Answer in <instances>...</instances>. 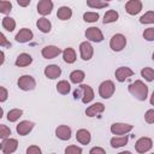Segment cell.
I'll use <instances>...</instances> for the list:
<instances>
[{"label":"cell","mask_w":154,"mask_h":154,"mask_svg":"<svg viewBox=\"0 0 154 154\" xmlns=\"http://www.w3.org/2000/svg\"><path fill=\"white\" fill-rule=\"evenodd\" d=\"M57 16H58V18L61 19V20H67V19H70L71 16H72V10H71L70 7H67V6H61V7L58 10Z\"/></svg>","instance_id":"cell-23"},{"label":"cell","mask_w":154,"mask_h":154,"mask_svg":"<svg viewBox=\"0 0 154 154\" xmlns=\"http://www.w3.org/2000/svg\"><path fill=\"white\" fill-rule=\"evenodd\" d=\"M53 8V2L51 0H41L37 4V12L42 16H47L52 12Z\"/></svg>","instance_id":"cell-14"},{"label":"cell","mask_w":154,"mask_h":154,"mask_svg":"<svg viewBox=\"0 0 154 154\" xmlns=\"http://www.w3.org/2000/svg\"><path fill=\"white\" fill-rule=\"evenodd\" d=\"M132 75H134V71L126 66H122V67H118L116 70V78L118 82H124L126 78L131 77Z\"/></svg>","instance_id":"cell-13"},{"label":"cell","mask_w":154,"mask_h":154,"mask_svg":"<svg viewBox=\"0 0 154 154\" xmlns=\"http://www.w3.org/2000/svg\"><path fill=\"white\" fill-rule=\"evenodd\" d=\"M152 59H153V60H154V53H153V55H152Z\"/></svg>","instance_id":"cell-49"},{"label":"cell","mask_w":154,"mask_h":154,"mask_svg":"<svg viewBox=\"0 0 154 154\" xmlns=\"http://www.w3.org/2000/svg\"><path fill=\"white\" fill-rule=\"evenodd\" d=\"M152 154H154V153H152Z\"/></svg>","instance_id":"cell-51"},{"label":"cell","mask_w":154,"mask_h":154,"mask_svg":"<svg viewBox=\"0 0 154 154\" xmlns=\"http://www.w3.org/2000/svg\"><path fill=\"white\" fill-rule=\"evenodd\" d=\"M63 58H64V61L67 63V64H72L76 61V52L73 48L69 47L66 49H64L63 52Z\"/></svg>","instance_id":"cell-22"},{"label":"cell","mask_w":154,"mask_h":154,"mask_svg":"<svg viewBox=\"0 0 154 154\" xmlns=\"http://www.w3.org/2000/svg\"><path fill=\"white\" fill-rule=\"evenodd\" d=\"M4 63V52H1V61H0V64H2Z\"/></svg>","instance_id":"cell-48"},{"label":"cell","mask_w":154,"mask_h":154,"mask_svg":"<svg viewBox=\"0 0 154 154\" xmlns=\"http://www.w3.org/2000/svg\"><path fill=\"white\" fill-rule=\"evenodd\" d=\"M11 8H12V4L10 1H5V0L0 1V12L1 13H8L11 11Z\"/></svg>","instance_id":"cell-35"},{"label":"cell","mask_w":154,"mask_h":154,"mask_svg":"<svg viewBox=\"0 0 154 154\" xmlns=\"http://www.w3.org/2000/svg\"><path fill=\"white\" fill-rule=\"evenodd\" d=\"M83 19L88 23H94L99 19V13L97 12H85L83 14Z\"/></svg>","instance_id":"cell-34"},{"label":"cell","mask_w":154,"mask_h":154,"mask_svg":"<svg viewBox=\"0 0 154 154\" xmlns=\"http://www.w3.org/2000/svg\"><path fill=\"white\" fill-rule=\"evenodd\" d=\"M17 2H18L19 6H28V5L30 4V0H26V1H20V0H18Z\"/></svg>","instance_id":"cell-45"},{"label":"cell","mask_w":154,"mask_h":154,"mask_svg":"<svg viewBox=\"0 0 154 154\" xmlns=\"http://www.w3.org/2000/svg\"><path fill=\"white\" fill-rule=\"evenodd\" d=\"M36 25H37V28H38L42 32H49V31H51V28H52L51 22H49L47 18H45V17L38 18L37 22H36Z\"/></svg>","instance_id":"cell-24"},{"label":"cell","mask_w":154,"mask_h":154,"mask_svg":"<svg viewBox=\"0 0 154 154\" xmlns=\"http://www.w3.org/2000/svg\"><path fill=\"white\" fill-rule=\"evenodd\" d=\"M84 77H85V75H84V72L81 71V70H75V71H72V72L70 73V81H71L72 83H75V84L81 83V82L84 79Z\"/></svg>","instance_id":"cell-25"},{"label":"cell","mask_w":154,"mask_h":154,"mask_svg":"<svg viewBox=\"0 0 154 154\" xmlns=\"http://www.w3.org/2000/svg\"><path fill=\"white\" fill-rule=\"evenodd\" d=\"M141 75H142V77H144V79L148 81V82L154 81V70H153L152 67H144V69H142V70H141Z\"/></svg>","instance_id":"cell-31"},{"label":"cell","mask_w":154,"mask_h":154,"mask_svg":"<svg viewBox=\"0 0 154 154\" xmlns=\"http://www.w3.org/2000/svg\"><path fill=\"white\" fill-rule=\"evenodd\" d=\"M0 91H1V95H0V101L4 102L6 99H7V90L5 87H0Z\"/></svg>","instance_id":"cell-43"},{"label":"cell","mask_w":154,"mask_h":154,"mask_svg":"<svg viewBox=\"0 0 154 154\" xmlns=\"http://www.w3.org/2000/svg\"><path fill=\"white\" fill-rule=\"evenodd\" d=\"M22 114H23V111L22 109H19V108H13V109H11V111H8V113H7V119H8V122H17L20 117H22Z\"/></svg>","instance_id":"cell-29"},{"label":"cell","mask_w":154,"mask_h":154,"mask_svg":"<svg viewBox=\"0 0 154 154\" xmlns=\"http://www.w3.org/2000/svg\"><path fill=\"white\" fill-rule=\"evenodd\" d=\"M129 91L132 96H135L137 100L140 101H144L147 99V95H148V87L140 79L132 82L130 85H129Z\"/></svg>","instance_id":"cell-1"},{"label":"cell","mask_w":154,"mask_h":154,"mask_svg":"<svg viewBox=\"0 0 154 154\" xmlns=\"http://www.w3.org/2000/svg\"><path fill=\"white\" fill-rule=\"evenodd\" d=\"M1 24H2L4 29H6L7 31H13L14 28H16V22H14V19L11 18V17H4Z\"/></svg>","instance_id":"cell-28"},{"label":"cell","mask_w":154,"mask_h":154,"mask_svg":"<svg viewBox=\"0 0 154 154\" xmlns=\"http://www.w3.org/2000/svg\"><path fill=\"white\" fill-rule=\"evenodd\" d=\"M132 130L131 124H125V123H114L111 125V132L113 135H124L129 131Z\"/></svg>","instance_id":"cell-8"},{"label":"cell","mask_w":154,"mask_h":154,"mask_svg":"<svg viewBox=\"0 0 154 154\" xmlns=\"http://www.w3.org/2000/svg\"><path fill=\"white\" fill-rule=\"evenodd\" d=\"M52 154H54V153H52Z\"/></svg>","instance_id":"cell-50"},{"label":"cell","mask_w":154,"mask_h":154,"mask_svg":"<svg viewBox=\"0 0 154 154\" xmlns=\"http://www.w3.org/2000/svg\"><path fill=\"white\" fill-rule=\"evenodd\" d=\"M31 63H32V58H31V55L28 54V53H22V54H19V55L17 57L14 64H16V66L24 67V66L30 65Z\"/></svg>","instance_id":"cell-19"},{"label":"cell","mask_w":154,"mask_h":154,"mask_svg":"<svg viewBox=\"0 0 154 154\" xmlns=\"http://www.w3.org/2000/svg\"><path fill=\"white\" fill-rule=\"evenodd\" d=\"M89 154H106L105 149L101 148V147H93L89 152Z\"/></svg>","instance_id":"cell-41"},{"label":"cell","mask_w":154,"mask_h":154,"mask_svg":"<svg viewBox=\"0 0 154 154\" xmlns=\"http://www.w3.org/2000/svg\"><path fill=\"white\" fill-rule=\"evenodd\" d=\"M105 111V106L103 103L101 102H96V103H93L91 106H89L87 109H85V114L88 117H95L100 113H102Z\"/></svg>","instance_id":"cell-18"},{"label":"cell","mask_w":154,"mask_h":154,"mask_svg":"<svg viewBox=\"0 0 154 154\" xmlns=\"http://www.w3.org/2000/svg\"><path fill=\"white\" fill-rule=\"evenodd\" d=\"M1 152L4 154H11L13 153L18 147V141L16 138H6L1 142Z\"/></svg>","instance_id":"cell-7"},{"label":"cell","mask_w":154,"mask_h":154,"mask_svg":"<svg viewBox=\"0 0 154 154\" xmlns=\"http://www.w3.org/2000/svg\"><path fill=\"white\" fill-rule=\"evenodd\" d=\"M32 128H34V123L32 122H29V120H23V122H20L18 125H17V132H18V135H20V136H25V135H28L31 130H32Z\"/></svg>","instance_id":"cell-15"},{"label":"cell","mask_w":154,"mask_h":154,"mask_svg":"<svg viewBox=\"0 0 154 154\" xmlns=\"http://www.w3.org/2000/svg\"><path fill=\"white\" fill-rule=\"evenodd\" d=\"M76 138L77 141L81 143V144H88L91 140V136H90V132L85 129H79L76 134Z\"/></svg>","instance_id":"cell-21"},{"label":"cell","mask_w":154,"mask_h":154,"mask_svg":"<svg viewBox=\"0 0 154 154\" xmlns=\"http://www.w3.org/2000/svg\"><path fill=\"white\" fill-rule=\"evenodd\" d=\"M45 75L49 79H55L61 75V70L58 65H48L45 69Z\"/></svg>","instance_id":"cell-17"},{"label":"cell","mask_w":154,"mask_h":154,"mask_svg":"<svg viewBox=\"0 0 154 154\" xmlns=\"http://www.w3.org/2000/svg\"><path fill=\"white\" fill-rule=\"evenodd\" d=\"M126 45V38L123 34H116L112 36L111 41H109V46L114 52H119L122 51Z\"/></svg>","instance_id":"cell-4"},{"label":"cell","mask_w":154,"mask_h":154,"mask_svg":"<svg viewBox=\"0 0 154 154\" xmlns=\"http://www.w3.org/2000/svg\"><path fill=\"white\" fill-rule=\"evenodd\" d=\"M118 17H119V14H118L117 11L109 10V11H107V12L105 13V16H103V23H105V24H107V23H113V22H116V20L118 19Z\"/></svg>","instance_id":"cell-26"},{"label":"cell","mask_w":154,"mask_h":154,"mask_svg":"<svg viewBox=\"0 0 154 154\" xmlns=\"http://www.w3.org/2000/svg\"><path fill=\"white\" fill-rule=\"evenodd\" d=\"M125 10L131 16H135L137 13L141 12L142 10V2L140 0H129L126 4H125Z\"/></svg>","instance_id":"cell-9"},{"label":"cell","mask_w":154,"mask_h":154,"mask_svg":"<svg viewBox=\"0 0 154 154\" xmlns=\"http://www.w3.org/2000/svg\"><path fill=\"white\" fill-rule=\"evenodd\" d=\"M85 37L89 40V41H93V42H101L103 40V35L101 32V30L96 26H90L85 30Z\"/></svg>","instance_id":"cell-6"},{"label":"cell","mask_w":154,"mask_h":154,"mask_svg":"<svg viewBox=\"0 0 154 154\" xmlns=\"http://www.w3.org/2000/svg\"><path fill=\"white\" fill-rule=\"evenodd\" d=\"M140 22L142 24H152L154 23V11H148L146 12L141 18H140Z\"/></svg>","instance_id":"cell-32"},{"label":"cell","mask_w":154,"mask_h":154,"mask_svg":"<svg viewBox=\"0 0 154 154\" xmlns=\"http://www.w3.org/2000/svg\"><path fill=\"white\" fill-rule=\"evenodd\" d=\"M18 87L24 90V91H29V90H32L35 87H36V82L34 79V77L29 76V75H24L22 77H19L18 82H17Z\"/></svg>","instance_id":"cell-3"},{"label":"cell","mask_w":154,"mask_h":154,"mask_svg":"<svg viewBox=\"0 0 154 154\" xmlns=\"http://www.w3.org/2000/svg\"><path fill=\"white\" fill-rule=\"evenodd\" d=\"M10 135H11V130H10L6 125L1 124V125H0V137H1L2 140H6V138H8Z\"/></svg>","instance_id":"cell-37"},{"label":"cell","mask_w":154,"mask_h":154,"mask_svg":"<svg viewBox=\"0 0 154 154\" xmlns=\"http://www.w3.org/2000/svg\"><path fill=\"white\" fill-rule=\"evenodd\" d=\"M79 53H81V58L83 60H89L91 57H93V53H94V49H93V46L88 42V41H84L79 45Z\"/></svg>","instance_id":"cell-10"},{"label":"cell","mask_w":154,"mask_h":154,"mask_svg":"<svg viewBox=\"0 0 154 154\" xmlns=\"http://www.w3.org/2000/svg\"><path fill=\"white\" fill-rule=\"evenodd\" d=\"M32 36H34V34H32V31H31L30 29L23 28V29H20V30L17 32V35H16V41H17V42H20V43H25V42L31 41Z\"/></svg>","instance_id":"cell-12"},{"label":"cell","mask_w":154,"mask_h":154,"mask_svg":"<svg viewBox=\"0 0 154 154\" xmlns=\"http://www.w3.org/2000/svg\"><path fill=\"white\" fill-rule=\"evenodd\" d=\"M82 96H83L82 88H81V87H77V88H76V90L73 91V97L77 100V99H82Z\"/></svg>","instance_id":"cell-42"},{"label":"cell","mask_w":154,"mask_h":154,"mask_svg":"<svg viewBox=\"0 0 154 154\" xmlns=\"http://www.w3.org/2000/svg\"><path fill=\"white\" fill-rule=\"evenodd\" d=\"M150 103L154 106V91H153V94H152V97H150Z\"/></svg>","instance_id":"cell-46"},{"label":"cell","mask_w":154,"mask_h":154,"mask_svg":"<svg viewBox=\"0 0 154 154\" xmlns=\"http://www.w3.org/2000/svg\"><path fill=\"white\" fill-rule=\"evenodd\" d=\"M79 87L82 88V91H83L82 101H83L84 103L90 102V101L94 99V91H93L91 87H90V85H87V84H81Z\"/></svg>","instance_id":"cell-20"},{"label":"cell","mask_w":154,"mask_h":154,"mask_svg":"<svg viewBox=\"0 0 154 154\" xmlns=\"http://www.w3.org/2000/svg\"><path fill=\"white\" fill-rule=\"evenodd\" d=\"M87 5L93 8H103V7L108 6V2L100 1V0H89V1H87Z\"/></svg>","instance_id":"cell-33"},{"label":"cell","mask_w":154,"mask_h":154,"mask_svg":"<svg viewBox=\"0 0 154 154\" xmlns=\"http://www.w3.org/2000/svg\"><path fill=\"white\" fill-rule=\"evenodd\" d=\"M116 87L112 81H103L99 87V94L102 99H109L114 94Z\"/></svg>","instance_id":"cell-2"},{"label":"cell","mask_w":154,"mask_h":154,"mask_svg":"<svg viewBox=\"0 0 154 154\" xmlns=\"http://www.w3.org/2000/svg\"><path fill=\"white\" fill-rule=\"evenodd\" d=\"M0 37H1V40H0V46H1V47H5V46L10 47V46H11V43L6 41V37H5L4 34H0Z\"/></svg>","instance_id":"cell-44"},{"label":"cell","mask_w":154,"mask_h":154,"mask_svg":"<svg viewBox=\"0 0 154 154\" xmlns=\"http://www.w3.org/2000/svg\"><path fill=\"white\" fill-rule=\"evenodd\" d=\"M65 154H82V148L77 146H69L65 148Z\"/></svg>","instance_id":"cell-36"},{"label":"cell","mask_w":154,"mask_h":154,"mask_svg":"<svg viewBox=\"0 0 154 154\" xmlns=\"http://www.w3.org/2000/svg\"><path fill=\"white\" fill-rule=\"evenodd\" d=\"M153 147V141L149 138V137H141L137 140L136 144H135V149L137 153H146L148 150H150Z\"/></svg>","instance_id":"cell-5"},{"label":"cell","mask_w":154,"mask_h":154,"mask_svg":"<svg viewBox=\"0 0 154 154\" xmlns=\"http://www.w3.org/2000/svg\"><path fill=\"white\" fill-rule=\"evenodd\" d=\"M70 89H71V87H70V83H69L67 81H60V82H58V84H57V90H58V93H60L61 95L69 94V93H70Z\"/></svg>","instance_id":"cell-27"},{"label":"cell","mask_w":154,"mask_h":154,"mask_svg":"<svg viewBox=\"0 0 154 154\" xmlns=\"http://www.w3.org/2000/svg\"><path fill=\"white\" fill-rule=\"evenodd\" d=\"M55 135L58 138L63 141H67L71 138V129L67 125H59L55 129Z\"/></svg>","instance_id":"cell-16"},{"label":"cell","mask_w":154,"mask_h":154,"mask_svg":"<svg viewBox=\"0 0 154 154\" xmlns=\"http://www.w3.org/2000/svg\"><path fill=\"white\" fill-rule=\"evenodd\" d=\"M128 143V137L126 136H123V137H113L111 138V146L113 148H119V147H123Z\"/></svg>","instance_id":"cell-30"},{"label":"cell","mask_w":154,"mask_h":154,"mask_svg":"<svg viewBox=\"0 0 154 154\" xmlns=\"http://www.w3.org/2000/svg\"><path fill=\"white\" fill-rule=\"evenodd\" d=\"M26 154H42V152L37 146H30L26 149Z\"/></svg>","instance_id":"cell-40"},{"label":"cell","mask_w":154,"mask_h":154,"mask_svg":"<svg viewBox=\"0 0 154 154\" xmlns=\"http://www.w3.org/2000/svg\"><path fill=\"white\" fill-rule=\"evenodd\" d=\"M60 53H61V49L58 48L57 46H46L41 51L42 57L46 58V59H53V58L58 57Z\"/></svg>","instance_id":"cell-11"},{"label":"cell","mask_w":154,"mask_h":154,"mask_svg":"<svg viewBox=\"0 0 154 154\" xmlns=\"http://www.w3.org/2000/svg\"><path fill=\"white\" fill-rule=\"evenodd\" d=\"M144 119L148 124H153L154 123V109H148L144 114Z\"/></svg>","instance_id":"cell-39"},{"label":"cell","mask_w":154,"mask_h":154,"mask_svg":"<svg viewBox=\"0 0 154 154\" xmlns=\"http://www.w3.org/2000/svg\"><path fill=\"white\" fill-rule=\"evenodd\" d=\"M118 154H131V152H129V150H125V152H120V153H118Z\"/></svg>","instance_id":"cell-47"},{"label":"cell","mask_w":154,"mask_h":154,"mask_svg":"<svg viewBox=\"0 0 154 154\" xmlns=\"http://www.w3.org/2000/svg\"><path fill=\"white\" fill-rule=\"evenodd\" d=\"M143 37L147 41H153L154 40V28H148L143 31Z\"/></svg>","instance_id":"cell-38"}]
</instances>
